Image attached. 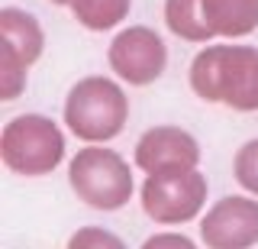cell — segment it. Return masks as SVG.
<instances>
[{"instance_id":"obj_1","label":"cell","mask_w":258,"mask_h":249,"mask_svg":"<svg viewBox=\"0 0 258 249\" xmlns=\"http://www.w3.org/2000/svg\"><path fill=\"white\" fill-rule=\"evenodd\" d=\"M187 84L204 104H220L236 114H258V45L213 39L190 59Z\"/></svg>"},{"instance_id":"obj_2","label":"cell","mask_w":258,"mask_h":249,"mask_svg":"<svg viewBox=\"0 0 258 249\" xmlns=\"http://www.w3.org/2000/svg\"><path fill=\"white\" fill-rule=\"evenodd\" d=\"M129 94L116 75H84L61 104L64 130L81 142H113L129 123Z\"/></svg>"},{"instance_id":"obj_3","label":"cell","mask_w":258,"mask_h":249,"mask_svg":"<svg viewBox=\"0 0 258 249\" xmlns=\"http://www.w3.org/2000/svg\"><path fill=\"white\" fill-rule=\"evenodd\" d=\"M68 184L81 204L103 214L123 211L133 197H139L136 165L107 142H84L68 159Z\"/></svg>"},{"instance_id":"obj_4","label":"cell","mask_w":258,"mask_h":249,"mask_svg":"<svg viewBox=\"0 0 258 249\" xmlns=\"http://www.w3.org/2000/svg\"><path fill=\"white\" fill-rule=\"evenodd\" d=\"M64 130L45 114H16L0 126V162L20 178H45L64 162Z\"/></svg>"},{"instance_id":"obj_5","label":"cell","mask_w":258,"mask_h":249,"mask_svg":"<svg viewBox=\"0 0 258 249\" xmlns=\"http://www.w3.org/2000/svg\"><path fill=\"white\" fill-rule=\"evenodd\" d=\"M210 181L200 172V165H177L161 172L142 175L139 204L142 214L158 227H184L190 220H200L207 211Z\"/></svg>"},{"instance_id":"obj_6","label":"cell","mask_w":258,"mask_h":249,"mask_svg":"<svg viewBox=\"0 0 258 249\" xmlns=\"http://www.w3.org/2000/svg\"><path fill=\"white\" fill-rule=\"evenodd\" d=\"M110 71L129 87H149L168 71V42L152 26H123L107 45Z\"/></svg>"},{"instance_id":"obj_7","label":"cell","mask_w":258,"mask_h":249,"mask_svg":"<svg viewBox=\"0 0 258 249\" xmlns=\"http://www.w3.org/2000/svg\"><path fill=\"white\" fill-rule=\"evenodd\" d=\"M200 243L207 249H255L258 246V197L226 194L200 217Z\"/></svg>"},{"instance_id":"obj_8","label":"cell","mask_w":258,"mask_h":249,"mask_svg":"<svg viewBox=\"0 0 258 249\" xmlns=\"http://www.w3.org/2000/svg\"><path fill=\"white\" fill-rule=\"evenodd\" d=\"M200 159H204L200 139L177 123L149 126L136 139V149H133V165L142 175L161 172V168H177V165H200Z\"/></svg>"},{"instance_id":"obj_9","label":"cell","mask_w":258,"mask_h":249,"mask_svg":"<svg viewBox=\"0 0 258 249\" xmlns=\"http://www.w3.org/2000/svg\"><path fill=\"white\" fill-rule=\"evenodd\" d=\"M204 17L213 39H245L258 33V0H204Z\"/></svg>"},{"instance_id":"obj_10","label":"cell","mask_w":258,"mask_h":249,"mask_svg":"<svg viewBox=\"0 0 258 249\" xmlns=\"http://www.w3.org/2000/svg\"><path fill=\"white\" fill-rule=\"evenodd\" d=\"M0 42L13 45L29 65H36L45 55V29L29 10L7 4L0 7Z\"/></svg>"},{"instance_id":"obj_11","label":"cell","mask_w":258,"mask_h":249,"mask_svg":"<svg viewBox=\"0 0 258 249\" xmlns=\"http://www.w3.org/2000/svg\"><path fill=\"white\" fill-rule=\"evenodd\" d=\"M161 17H165L168 33L181 42H194V45L213 42V33H210L204 17V0H165Z\"/></svg>"},{"instance_id":"obj_12","label":"cell","mask_w":258,"mask_h":249,"mask_svg":"<svg viewBox=\"0 0 258 249\" xmlns=\"http://www.w3.org/2000/svg\"><path fill=\"white\" fill-rule=\"evenodd\" d=\"M129 10H133V0H71L68 4V13L87 33L119 29L126 23Z\"/></svg>"},{"instance_id":"obj_13","label":"cell","mask_w":258,"mask_h":249,"mask_svg":"<svg viewBox=\"0 0 258 249\" xmlns=\"http://www.w3.org/2000/svg\"><path fill=\"white\" fill-rule=\"evenodd\" d=\"M29 68H32V65L13 49V45L0 42V101H4V104L16 101L23 91H26V84H29Z\"/></svg>"},{"instance_id":"obj_14","label":"cell","mask_w":258,"mask_h":249,"mask_svg":"<svg viewBox=\"0 0 258 249\" xmlns=\"http://www.w3.org/2000/svg\"><path fill=\"white\" fill-rule=\"evenodd\" d=\"M232 178H236V184L245 194L258 197V136L245 139L232 152Z\"/></svg>"},{"instance_id":"obj_15","label":"cell","mask_w":258,"mask_h":249,"mask_svg":"<svg viewBox=\"0 0 258 249\" xmlns=\"http://www.w3.org/2000/svg\"><path fill=\"white\" fill-rule=\"evenodd\" d=\"M64 249H129V246L123 243V236H116L113 230L87 223V227H78L71 233Z\"/></svg>"},{"instance_id":"obj_16","label":"cell","mask_w":258,"mask_h":249,"mask_svg":"<svg viewBox=\"0 0 258 249\" xmlns=\"http://www.w3.org/2000/svg\"><path fill=\"white\" fill-rule=\"evenodd\" d=\"M139 249H200V246H197V239L187 236V233L161 230V233H152V236H145Z\"/></svg>"},{"instance_id":"obj_17","label":"cell","mask_w":258,"mask_h":249,"mask_svg":"<svg viewBox=\"0 0 258 249\" xmlns=\"http://www.w3.org/2000/svg\"><path fill=\"white\" fill-rule=\"evenodd\" d=\"M48 4H52V7H64V10H68V4H71V0H48Z\"/></svg>"},{"instance_id":"obj_18","label":"cell","mask_w":258,"mask_h":249,"mask_svg":"<svg viewBox=\"0 0 258 249\" xmlns=\"http://www.w3.org/2000/svg\"><path fill=\"white\" fill-rule=\"evenodd\" d=\"M255 249H258V246H255Z\"/></svg>"}]
</instances>
